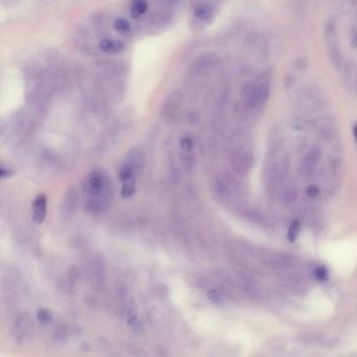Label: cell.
I'll return each mask as SVG.
<instances>
[{
	"instance_id": "ac0fdd59",
	"label": "cell",
	"mask_w": 357,
	"mask_h": 357,
	"mask_svg": "<svg viewBox=\"0 0 357 357\" xmlns=\"http://www.w3.org/2000/svg\"><path fill=\"white\" fill-rule=\"evenodd\" d=\"M353 131H354V136H355V139H356V142H357V125H355V126H354V130H353Z\"/></svg>"
},
{
	"instance_id": "6da1fadb",
	"label": "cell",
	"mask_w": 357,
	"mask_h": 357,
	"mask_svg": "<svg viewBox=\"0 0 357 357\" xmlns=\"http://www.w3.org/2000/svg\"><path fill=\"white\" fill-rule=\"evenodd\" d=\"M97 47L104 53H108V55H117V53L122 52L125 49V44L121 40L104 38L99 42Z\"/></svg>"
},
{
	"instance_id": "9c48e42d",
	"label": "cell",
	"mask_w": 357,
	"mask_h": 357,
	"mask_svg": "<svg viewBox=\"0 0 357 357\" xmlns=\"http://www.w3.org/2000/svg\"><path fill=\"white\" fill-rule=\"evenodd\" d=\"M300 231H301L300 222H299V221H294V222H292V224L290 225L289 230H288V234H287L288 240H289L290 242H295L296 239L298 238V236H299V234H300Z\"/></svg>"
},
{
	"instance_id": "4fadbf2b",
	"label": "cell",
	"mask_w": 357,
	"mask_h": 357,
	"mask_svg": "<svg viewBox=\"0 0 357 357\" xmlns=\"http://www.w3.org/2000/svg\"><path fill=\"white\" fill-rule=\"evenodd\" d=\"M38 319L41 323H48L50 321V315L45 310H40L38 313Z\"/></svg>"
},
{
	"instance_id": "ba28073f",
	"label": "cell",
	"mask_w": 357,
	"mask_h": 357,
	"mask_svg": "<svg viewBox=\"0 0 357 357\" xmlns=\"http://www.w3.org/2000/svg\"><path fill=\"white\" fill-rule=\"evenodd\" d=\"M194 15H195V17L198 18L199 20L208 21L212 17L213 12H212V9H211L210 6L205 5V4H200L196 8H195Z\"/></svg>"
},
{
	"instance_id": "e0dca14e",
	"label": "cell",
	"mask_w": 357,
	"mask_h": 357,
	"mask_svg": "<svg viewBox=\"0 0 357 357\" xmlns=\"http://www.w3.org/2000/svg\"><path fill=\"white\" fill-rule=\"evenodd\" d=\"M162 1L168 3V4H172V3H175L176 0H162Z\"/></svg>"
},
{
	"instance_id": "8992f818",
	"label": "cell",
	"mask_w": 357,
	"mask_h": 357,
	"mask_svg": "<svg viewBox=\"0 0 357 357\" xmlns=\"http://www.w3.org/2000/svg\"><path fill=\"white\" fill-rule=\"evenodd\" d=\"M252 165H253V158L248 153H243L238 156V161L236 164L238 171L245 173L250 170Z\"/></svg>"
},
{
	"instance_id": "9a60e30c",
	"label": "cell",
	"mask_w": 357,
	"mask_h": 357,
	"mask_svg": "<svg viewBox=\"0 0 357 357\" xmlns=\"http://www.w3.org/2000/svg\"><path fill=\"white\" fill-rule=\"evenodd\" d=\"M181 147L183 150H190L192 147H193V144H192V140L190 138H183L181 140Z\"/></svg>"
},
{
	"instance_id": "52a82bcc",
	"label": "cell",
	"mask_w": 357,
	"mask_h": 357,
	"mask_svg": "<svg viewBox=\"0 0 357 357\" xmlns=\"http://www.w3.org/2000/svg\"><path fill=\"white\" fill-rule=\"evenodd\" d=\"M113 27L117 32H120L122 35H126L131 30V24H130V22L126 18L123 17L116 18L113 21Z\"/></svg>"
},
{
	"instance_id": "277c9868",
	"label": "cell",
	"mask_w": 357,
	"mask_h": 357,
	"mask_svg": "<svg viewBox=\"0 0 357 357\" xmlns=\"http://www.w3.org/2000/svg\"><path fill=\"white\" fill-rule=\"evenodd\" d=\"M46 215V197L45 195H39L32 203V220L36 223H41Z\"/></svg>"
},
{
	"instance_id": "8fae6325",
	"label": "cell",
	"mask_w": 357,
	"mask_h": 357,
	"mask_svg": "<svg viewBox=\"0 0 357 357\" xmlns=\"http://www.w3.org/2000/svg\"><path fill=\"white\" fill-rule=\"evenodd\" d=\"M132 176H133V169L132 167H129V166L124 167L120 173V177L124 182L131 179Z\"/></svg>"
},
{
	"instance_id": "30bf717a",
	"label": "cell",
	"mask_w": 357,
	"mask_h": 357,
	"mask_svg": "<svg viewBox=\"0 0 357 357\" xmlns=\"http://www.w3.org/2000/svg\"><path fill=\"white\" fill-rule=\"evenodd\" d=\"M123 196L124 197H130L131 195L134 193V185H133V182L132 181H125L124 182V187H123Z\"/></svg>"
},
{
	"instance_id": "5bb4252c",
	"label": "cell",
	"mask_w": 357,
	"mask_h": 357,
	"mask_svg": "<svg viewBox=\"0 0 357 357\" xmlns=\"http://www.w3.org/2000/svg\"><path fill=\"white\" fill-rule=\"evenodd\" d=\"M319 193H320V189L317 186H310L307 189V195L311 198L317 197L319 195Z\"/></svg>"
},
{
	"instance_id": "2e32d148",
	"label": "cell",
	"mask_w": 357,
	"mask_h": 357,
	"mask_svg": "<svg viewBox=\"0 0 357 357\" xmlns=\"http://www.w3.org/2000/svg\"><path fill=\"white\" fill-rule=\"evenodd\" d=\"M209 298H210L214 303H220V302H221L220 296L217 294V292L214 291V290L210 292V294H209Z\"/></svg>"
},
{
	"instance_id": "7a4b0ae2",
	"label": "cell",
	"mask_w": 357,
	"mask_h": 357,
	"mask_svg": "<svg viewBox=\"0 0 357 357\" xmlns=\"http://www.w3.org/2000/svg\"><path fill=\"white\" fill-rule=\"evenodd\" d=\"M269 93H270L269 85L267 83H262L261 85H259L257 88H254L251 91L250 101H248V103H250L252 106L261 105L267 101V99L269 97Z\"/></svg>"
},
{
	"instance_id": "7c38bea8",
	"label": "cell",
	"mask_w": 357,
	"mask_h": 357,
	"mask_svg": "<svg viewBox=\"0 0 357 357\" xmlns=\"http://www.w3.org/2000/svg\"><path fill=\"white\" fill-rule=\"evenodd\" d=\"M315 276L317 277L318 280L325 281V280L327 279V277H328L327 269L325 268L324 266H319V267H317L316 270H315Z\"/></svg>"
},
{
	"instance_id": "3957f363",
	"label": "cell",
	"mask_w": 357,
	"mask_h": 357,
	"mask_svg": "<svg viewBox=\"0 0 357 357\" xmlns=\"http://www.w3.org/2000/svg\"><path fill=\"white\" fill-rule=\"evenodd\" d=\"M320 156H321V153H320V151L317 149L311 150L310 152H308L306 154V156L303 158L302 164H301V171L303 174H305V175L311 174L313 170L316 169V167L318 165V162L320 160Z\"/></svg>"
},
{
	"instance_id": "5b68a950",
	"label": "cell",
	"mask_w": 357,
	"mask_h": 357,
	"mask_svg": "<svg viewBox=\"0 0 357 357\" xmlns=\"http://www.w3.org/2000/svg\"><path fill=\"white\" fill-rule=\"evenodd\" d=\"M148 9V3L146 0H132L130 5V15L133 19L144 16Z\"/></svg>"
}]
</instances>
